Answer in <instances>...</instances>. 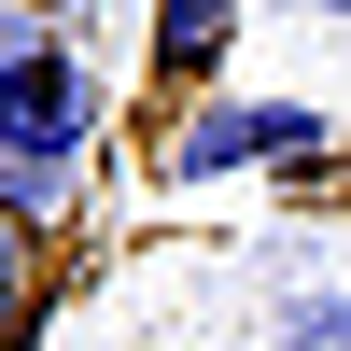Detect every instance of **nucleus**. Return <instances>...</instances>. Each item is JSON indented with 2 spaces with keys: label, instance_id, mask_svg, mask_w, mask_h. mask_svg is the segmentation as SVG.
<instances>
[{
  "label": "nucleus",
  "instance_id": "423d86ee",
  "mask_svg": "<svg viewBox=\"0 0 351 351\" xmlns=\"http://www.w3.org/2000/svg\"><path fill=\"white\" fill-rule=\"evenodd\" d=\"M309 14H351V0H309Z\"/></svg>",
  "mask_w": 351,
  "mask_h": 351
},
{
  "label": "nucleus",
  "instance_id": "20e7f679",
  "mask_svg": "<svg viewBox=\"0 0 351 351\" xmlns=\"http://www.w3.org/2000/svg\"><path fill=\"white\" fill-rule=\"evenodd\" d=\"M281 337H295V351H351V309H295Z\"/></svg>",
  "mask_w": 351,
  "mask_h": 351
},
{
  "label": "nucleus",
  "instance_id": "f03ea898",
  "mask_svg": "<svg viewBox=\"0 0 351 351\" xmlns=\"http://www.w3.org/2000/svg\"><path fill=\"white\" fill-rule=\"evenodd\" d=\"M71 141H84V71H71V43L28 28V43L0 56V155H14V169H56Z\"/></svg>",
  "mask_w": 351,
  "mask_h": 351
},
{
  "label": "nucleus",
  "instance_id": "39448f33",
  "mask_svg": "<svg viewBox=\"0 0 351 351\" xmlns=\"http://www.w3.org/2000/svg\"><path fill=\"white\" fill-rule=\"evenodd\" d=\"M14 267H28V253H14V225H0V309H14Z\"/></svg>",
  "mask_w": 351,
  "mask_h": 351
},
{
  "label": "nucleus",
  "instance_id": "f257e3e1",
  "mask_svg": "<svg viewBox=\"0 0 351 351\" xmlns=\"http://www.w3.org/2000/svg\"><path fill=\"white\" fill-rule=\"evenodd\" d=\"M324 155V112L309 99H225L169 141V183H225V169H309Z\"/></svg>",
  "mask_w": 351,
  "mask_h": 351
},
{
  "label": "nucleus",
  "instance_id": "7ed1b4c3",
  "mask_svg": "<svg viewBox=\"0 0 351 351\" xmlns=\"http://www.w3.org/2000/svg\"><path fill=\"white\" fill-rule=\"evenodd\" d=\"M155 71L169 84H211L225 71V0H155Z\"/></svg>",
  "mask_w": 351,
  "mask_h": 351
}]
</instances>
